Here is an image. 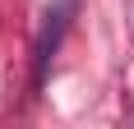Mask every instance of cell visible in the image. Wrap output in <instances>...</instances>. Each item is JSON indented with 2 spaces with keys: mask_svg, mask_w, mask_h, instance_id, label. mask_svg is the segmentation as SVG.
Here are the masks:
<instances>
[{
  "mask_svg": "<svg viewBox=\"0 0 134 129\" xmlns=\"http://www.w3.org/2000/svg\"><path fill=\"white\" fill-rule=\"evenodd\" d=\"M69 14H74V0H55L51 9H46V28H42V37H37V83L46 78V64H51L55 46H60V37H65V28H69Z\"/></svg>",
  "mask_w": 134,
  "mask_h": 129,
  "instance_id": "6da1fadb",
  "label": "cell"
}]
</instances>
